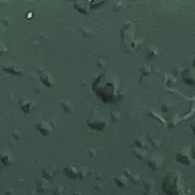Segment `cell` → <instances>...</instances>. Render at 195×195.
<instances>
[{"label": "cell", "instance_id": "1", "mask_svg": "<svg viewBox=\"0 0 195 195\" xmlns=\"http://www.w3.org/2000/svg\"><path fill=\"white\" fill-rule=\"evenodd\" d=\"M0 161L5 166L11 165L13 163V157L11 153L7 151H1L0 152Z\"/></svg>", "mask_w": 195, "mask_h": 195}, {"label": "cell", "instance_id": "2", "mask_svg": "<svg viewBox=\"0 0 195 195\" xmlns=\"http://www.w3.org/2000/svg\"><path fill=\"white\" fill-rule=\"evenodd\" d=\"M20 106L21 109H22L24 112L29 113L31 112V111H32V107H33V102L27 100L21 101Z\"/></svg>", "mask_w": 195, "mask_h": 195}, {"label": "cell", "instance_id": "3", "mask_svg": "<svg viewBox=\"0 0 195 195\" xmlns=\"http://www.w3.org/2000/svg\"><path fill=\"white\" fill-rule=\"evenodd\" d=\"M55 170L54 169H45L44 171H43V176L46 179H51L53 178L54 176L55 175Z\"/></svg>", "mask_w": 195, "mask_h": 195}, {"label": "cell", "instance_id": "4", "mask_svg": "<svg viewBox=\"0 0 195 195\" xmlns=\"http://www.w3.org/2000/svg\"><path fill=\"white\" fill-rule=\"evenodd\" d=\"M46 189H48V183L47 181H45V179H41L40 180L38 184V189L39 191L43 192L46 190Z\"/></svg>", "mask_w": 195, "mask_h": 195}, {"label": "cell", "instance_id": "5", "mask_svg": "<svg viewBox=\"0 0 195 195\" xmlns=\"http://www.w3.org/2000/svg\"><path fill=\"white\" fill-rule=\"evenodd\" d=\"M63 187L61 186H57L56 188L55 189L54 194L55 195H61L63 193Z\"/></svg>", "mask_w": 195, "mask_h": 195}]
</instances>
